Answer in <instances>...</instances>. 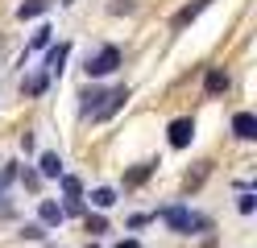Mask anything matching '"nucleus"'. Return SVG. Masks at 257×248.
Listing matches in <instances>:
<instances>
[{"mask_svg": "<svg viewBox=\"0 0 257 248\" xmlns=\"http://www.w3.org/2000/svg\"><path fill=\"white\" fill-rule=\"evenodd\" d=\"M162 219H166L170 231H179V236H195V231H207V227H212V223H207V215L191 211V207H166Z\"/></svg>", "mask_w": 257, "mask_h": 248, "instance_id": "1", "label": "nucleus"}, {"mask_svg": "<svg viewBox=\"0 0 257 248\" xmlns=\"http://www.w3.org/2000/svg\"><path fill=\"white\" fill-rule=\"evenodd\" d=\"M120 66V50L116 46H104L100 54H91L87 58V79H100V75H112Z\"/></svg>", "mask_w": 257, "mask_h": 248, "instance_id": "2", "label": "nucleus"}, {"mask_svg": "<svg viewBox=\"0 0 257 248\" xmlns=\"http://www.w3.org/2000/svg\"><path fill=\"white\" fill-rule=\"evenodd\" d=\"M170 149H187L191 141H195V120L191 116H179V120H170Z\"/></svg>", "mask_w": 257, "mask_h": 248, "instance_id": "3", "label": "nucleus"}, {"mask_svg": "<svg viewBox=\"0 0 257 248\" xmlns=\"http://www.w3.org/2000/svg\"><path fill=\"white\" fill-rule=\"evenodd\" d=\"M124 104H128V87H116V91H108V95H104V104L91 112V120H108V116H116Z\"/></svg>", "mask_w": 257, "mask_h": 248, "instance_id": "4", "label": "nucleus"}, {"mask_svg": "<svg viewBox=\"0 0 257 248\" xmlns=\"http://www.w3.org/2000/svg\"><path fill=\"white\" fill-rule=\"evenodd\" d=\"M62 194H67V211L71 215H83V182L75 174H62Z\"/></svg>", "mask_w": 257, "mask_h": 248, "instance_id": "5", "label": "nucleus"}, {"mask_svg": "<svg viewBox=\"0 0 257 248\" xmlns=\"http://www.w3.org/2000/svg\"><path fill=\"white\" fill-rule=\"evenodd\" d=\"M228 71H220V66H216V71H207L203 75V95H224V91H228Z\"/></svg>", "mask_w": 257, "mask_h": 248, "instance_id": "6", "label": "nucleus"}, {"mask_svg": "<svg viewBox=\"0 0 257 248\" xmlns=\"http://www.w3.org/2000/svg\"><path fill=\"white\" fill-rule=\"evenodd\" d=\"M232 132H236L240 141H253V137H257V116H253V112H236V116H232Z\"/></svg>", "mask_w": 257, "mask_h": 248, "instance_id": "7", "label": "nucleus"}, {"mask_svg": "<svg viewBox=\"0 0 257 248\" xmlns=\"http://www.w3.org/2000/svg\"><path fill=\"white\" fill-rule=\"evenodd\" d=\"M207 5H212V0H191L187 9H179V13H174V21H170V25H174V29H187V25L195 21V17H199V13L207 9Z\"/></svg>", "mask_w": 257, "mask_h": 248, "instance_id": "8", "label": "nucleus"}, {"mask_svg": "<svg viewBox=\"0 0 257 248\" xmlns=\"http://www.w3.org/2000/svg\"><path fill=\"white\" fill-rule=\"evenodd\" d=\"M38 215H42V223H46V227H58L67 211H62V207L54 203V198H42V203H38Z\"/></svg>", "mask_w": 257, "mask_h": 248, "instance_id": "9", "label": "nucleus"}, {"mask_svg": "<svg viewBox=\"0 0 257 248\" xmlns=\"http://www.w3.org/2000/svg\"><path fill=\"white\" fill-rule=\"evenodd\" d=\"M67 54H71V46H67V42L50 46V54H46V71H50V75H62V62H67Z\"/></svg>", "mask_w": 257, "mask_h": 248, "instance_id": "10", "label": "nucleus"}, {"mask_svg": "<svg viewBox=\"0 0 257 248\" xmlns=\"http://www.w3.org/2000/svg\"><path fill=\"white\" fill-rule=\"evenodd\" d=\"M154 170H158V161H141V165H133V170L124 174V186H141V182H146Z\"/></svg>", "mask_w": 257, "mask_h": 248, "instance_id": "11", "label": "nucleus"}, {"mask_svg": "<svg viewBox=\"0 0 257 248\" xmlns=\"http://www.w3.org/2000/svg\"><path fill=\"white\" fill-rule=\"evenodd\" d=\"M50 5H54V0H25V5L17 9V17H21V21H34V17H42Z\"/></svg>", "mask_w": 257, "mask_h": 248, "instance_id": "12", "label": "nucleus"}, {"mask_svg": "<svg viewBox=\"0 0 257 248\" xmlns=\"http://www.w3.org/2000/svg\"><path fill=\"white\" fill-rule=\"evenodd\" d=\"M38 170H42V178H62V161H58V153H42Z\"/></svg>", "mask_w": 257, "mask_h": 248, "instance_id": "13", "label": "nucleus"}, {"mask_svg": "<svg viewBox=\"0 0 257 248\" xmlns=\"http://www.w3.org/2000/svg\"><path fill=\"white\" fill-rule=\"evenodd\" d=\"M91 203L100 207V211H108L112 203H116V190H112V186H95V190H91Z\"/></svg>", "mask_w": 257, "mask_h": 248, "instance_id": "14", "label": "nucleus"}, {"mask_svg": "<svg viewBox=\"0 0 257 248\" xmlns=\"http://www.w3.org/2000/svg\"><path fill=\"white\" fill-rule=\"evenodd\" d=\"M104 95H108V91H100V87H87V91H83V95H79V99H83V112H87V116H91V112H95V108H100V99H104Z\"/></svg>", "mask_w": 257, "mask_h": 248, "instance_id": "15", "label": "nucleus"}, {"mask_svg": "<svg viewBox=\"0 0 257 248\" xmlns=\"http://www.w3.org/2000/svg\"><path fill=\"white\" fill-rule=\"evenodd\" d=\"M46 83H50V75H34V79H25V83H21V91H25V95H42V91H46Z\"/></svg>", "mask_w": 257, "mask_h": 248, "instance_id": "16", "label": "nucleus"}, {"mask_svg": "<svg viewBox=\"0 0 257 248\" xmlns=\"http://www.w3.org/2000/svg\"><path fill=\"white\" fill-rule=\"evenodd\" d=\"M87 231H91V236H100V231H108V219H104V215H87Z\"/></svg>", "mask_w": 257, "mask_h": 248, "instance_id": "17", "label": "nucleus"}, {"mask_svg": "<svg viewBox=\"0 0 257 248\" xmlns=\"http://www.w3.org/2000/svg\"><path fill=\"white\" fill-rule=\"evenodd\" d=\"M50 33H54L50 25H42V29L34 33V50H42V46H50Z\"/></svg>", "mask_w": 257, "mask_h": 248, "instance_id": "18", "label": "nucleus"}, {"mask_svg": "<svg viewBox=\"0 0 257 248\" xmlns=\"http://www.w3.org/2000/svg\"><path fill=\"white\" fill-rule=\"evenodd\" d=\"M236 207H240V215H253V211H257V198H253V194H240Z\"/></svg>", "mask_w": 257, "mask_h": 248, "instance_id": "19", "label": "nucleus"}, {"mask_svg": "<svg viewBox=\"0 0 257 248\" xmlns=\"http://www.w3.org/2000/svg\"><path fill=\"white\" fill-rule=\"evenodd\" d=\"M203 178H207V161L199 165V170H195V174H187V190H191V186H199V182H203Z\"/></svg>", "mask_w": 257, "mask_h": 248, "instance_id": "20", "label": "nucleus"}, {"mask_svg": "<svg viewBox=\"0 0 257 248\" xmlns=\"http://www.w3.org/2000/svg\"><path fill=\"white\" fill-rule=\"evenodd\" d=\"M21 236H25V240H42V236H46V227H42V223H29Z\"/></svg>", "mask_w": 257, "mask_h": 248, "instance_id": "21", "label": "nucleus"}, {"mask_svg": "<svg viewBox=\"0 0 257 248\" xmlns=\"http://www.w3.org/2000/svg\"><path fill=\"white\" fill-rule=\"evenodd\" d=\"M13 178H17V165H5V170H0V186H9Z\"/></svg>", "mask_w": 257, "mask_h": 248, "instance_id": "22", "label": "nucleus"}, {"mask_svg": "<svg viewBox=\"0 0 257 248\" xmlns=\"http://www.w3.org/2000/svg\"><path fill=\"white\" fill-rule=\"evenodd\" d=\"M116 248H141V244H137V240H120Z\"/></svg>", "mask_w": 257, "mask_h": 248, "instance_id": "23", "label": "nucleus"}, {"mask_svg": "<svg viewBox=\"0 0 257 248\" xmlns=\"http://www.w3.org/2000/svg\"><path fill=\"white\" fill-rule=\"evenodd\" d=\"M87 248H100V244H87Z\"/></svg>", "mask_w": 257, "mask_h": 248, "instance_id": "24", "label": "nucleus"}, {"mask_svg": "<svg viewBox=\"0 0 257 248\" xmlns=\"http://www.w3.org/2000/svg\"><path fill=\"white\" fill-rule=\"evenodd\" d=\"M0 190H5V186H0Z\"/></svg>", "mask_w": 257, "mask_h": 248, "instance_id": "25", "label": "nucleus"}]
</instances>
